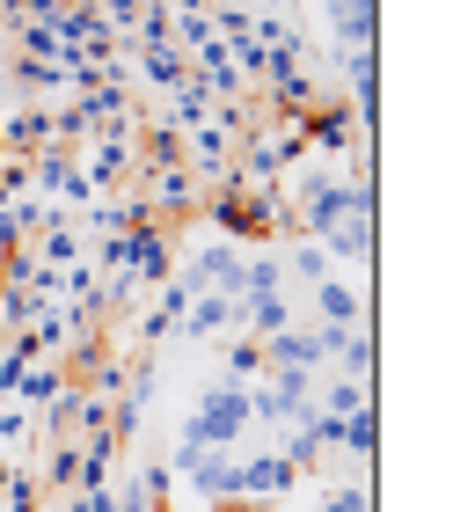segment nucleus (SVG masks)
I'll use <instances>...</instances> for the list:
<instances>
[{
  "instance_id": "f8f14e48",
  "label": "nucleus",
  "mask_w": 475,
  "mask_h": 512,
  "mask_svg": "<svg viewBox=\"0 0 475 512\" xmlns=\"http://www.w3.org/2000/svg\"><path fill=\"white\" fill-rule=\"evenodd\" d=\"M264 374H329L322 330H278V337H264Z\"/></svg>"
},
{
  "instance_id": "393cba45",
  "label": "nucleus",
  "mask_w": 475,
  "mask_h": 512,
  "mask_svg": "<svg viewBox=\"0 0 475 512\" xmlns=\"http://www.w3.org/2000/svg\"><path fill=\"white\" fill-rule=\"evenodd\" d=\"M344 447L359 454V461H373V447H380V410H373V403L344 417Z\"/></svg>"
},
{
  "instance_id": "dca6fc26",
  "label": "nucleus",
  "mask_w": 475,
  "mask_h": 512,
  "mask_svg": "<svg viewBox=\"0 0 475 512\" xmlns=\"http://www.w3.org/2000/svg\"><path fill=\"white\" fill-rule=\"evenodd\" d=\"M227 330H242V300L234 293H198L176 322V337H227Z\"/></svg>"
},
{
  "instance_id": "f03ea898",
  "label": "nucleus",
  "mask_w": 475,
  "mask_h": 512,
  "mask_svg": "<svg viewBox=\"0 0 475 512\" xmlns=\"http://www.w3.org/2000/svg\"><path fill=\"white\" fill-rule=\"evenodd\" d=\"M242 432H249V388L212 381V388L198 395V410L183 417V439H176V447H220V454H234V447H242Z\"/></svg>"
},
{
  "instance_id": "4468645a",
  "label": "nucleus",
  "mask_w": 475,
  "mask_h": 512,
  "mask_svg": "<svg viewBox=\"0 0 475 512\" xmlns=\"http://www.w3.org/2000/svg\"><path fill=\"white\" fill-rule=\"evenodd\" d=\"M66 388H74V381H66V366L59 359H37V366H22V374L8 381V395H0V403H22V410H52V403H66Z\"/></svg>"
},
{
  "instance_id": "39448f33",
  "label": "nucleus",
  "mask_w": 475,
  "mask_h": 512,
  "mask_svg": "<svg viewBox=\"0 0 475 512\" xmlns=\"http://www.w3.org/2000/svg\"><path fill=\"white\" fill-rule=\"evenodd\" d=\"M125 278L139 293H154V286H169V278H176V242H169V227H161V220L125 227Z\"/></svg>"
},
{
  "instance_id": "aec40b11",
  "label": "nucleus",
  "mask_w": 475,
  "mask_h": 512,
  "mask_svg": "<svg viewBox=\"0 0 475 512\" xmlns=\"http://www.w3.org/2000/svg\"><path fill=\"white\" fill-rule=\"evenodd\" d=\"M278 264H285V278H300V286H322V278L337 271V264H329V256H322V242H307V235H300L293 249H285Z\"/></svg>"
},
{
  "instance_id": "f3484780",
  "label": "nucleus",
  "mask_w": 475,
  "mask_h": 512,
  "mask_svg": "<svg viewBox=\"0 0 475 512\" xmlns=\"http://www.w3.org/2000/svg\"><path fill=\"white\" fill-rule=\"evenodd\" d=\"M190 300H198V293H190L183 278H169V286H154V300L139 308V337H147V344L176 337V322H183V308H190Z\"/></svg>"
},
{
  "instance_id": "2f4dec72",
  "label": "nucleus",
  "mask_w": 475,
  "mask_h": 512,
  "mask_svg": "<svg viewBox=\"0 0 475 512\" xmlns=\"http://www.w3.org/2000/svg\"><path fill=\"white\" fill-rule=\"evenodd\" d=\"M0 22H8V0H0Z\"/></svg>"
},
{
  "instance_id": "423d86ee",
  "label": "nucleus",
  "mask_w": 475,
  "mask_h": 512,
  "mask_svg": "<svg viewBox=\"0 0 475 512\" xmlns=\"http://www.w3.org/2000/svg\"><path fill=\"white\" fill-rule=\"evenodd\" d=\"M234 461H242V454H220V447H176L169 476H183L190 498H205L212 512H220V505H234Z\"/></svg>"
},
{
  "instance_id": "412c9836",
  "label": "nucleus",
  "mask_w": 475,
  "mask_h": 512,
  "mask_svg": "<svg viewBox=\"0 0 475 512\" xmlns=\"http://www.w3.org/2000/svg\"><path fill=\"white\" fill-rule=\"evenodd\" d=\"M373 395H366V381H344V374H322V395H315V410H329V417H351V410H366Z\"/></svg>"
},
{
  "instance_id": "6ab92c4d",
  "label": "nucleus",
  "mask_w": 475,
  "mask_h": 512,
  "mask_svg": "<svg viewBox=\"0 0 475 512\" xmlns=\"http://www.w3.org/2000/svg\"><path fill=\"white\" fill-rule=\"evenodd\" d=\"M271 293H285L278 249H249V256H242V300H271Z\"/></svg>"
},
{
  "instance_id": "b1692460",
  "label": "nucleus",
  "mask_w": 475,
  "mask_h": 512,
  "mask_svg": "<svg viewBox=\"0 0 475 512\" xmlns=\"http://www.w3.org/2000/svg\"><path fill=\"white\" fill-rule=\"evenodd\" d=\"M37 256H44V264H52V271H66V264H81V235H74V227H44V235H37Z\"/></svg>"
},
{
  "instance_id": "2eb2a0df",
  "label": "nucleus",
  "mask_w": 475,
  "mask_h": 512,
  "mask_svg": "<svg viewBox=\"0 0 475 512\" xmlns=\"http://www.w3.org/2000/svg\"><path fill=\"white\" fill-rule=\"evenodd\" d=\"M329 37H337V52H373L380 0H329Z\"/></svg>"
},
{
  "instance_id": "c756f323",
  "label": "nucleus",
  "mask_w": 475,
  "mask_h": 512,
  "mask_svg": "<svg viewBox=\"0 0 475 512\" xmlns=\"http://www.w3.org/2000/svg\"><path fill=\"white\" fill-rule=\"evenodd\" d=\"M249 8H264V15H285V8H293V0H249Z\"/></svg>"
},
{
  "instance_id": "4be33fe9",
  "label": "nucleus",
  "mask_w": 475,
  "mask_h": 512,
  "mask_svg": "<svg viewBox=\"0 0 475 512\" xmlns=\"http://www.w3.org/2000/svg\"><path fill=\"white\" fill-rule=\"evenodd\" d=\"M15 59H66L52 22H15Z\"/></svg>"
},
{
  "instance_id": "f257e3e1",
  "label": "nucleus",
  "mask_w": 475,
  "mask_h": 512,
  "mask_svg": "<svg viewBox=\"0 0 475 512\" xmlns=\"http://www.w3.org/2000/svg\"><path fill=\"white\" fill-rule=\"evenodd\" d=\"M293 191H285V213H293V235L322 242L329 227L344 220H373V169H337V161H315V169L285 176Z\"/></svg>"
},
{
  "instance_id": "cd10ccee",
  "label": "nucleus",
  "mask_w": 475,
  "mask_h": 512,
  "mask_svg": "<svg viewBox=\"0 0 475 512\" xmlns=\"http://www.w3.org/2000/svg\"><path fill=\"white\" fill-rule=\"evenodd\" d=\"M110 498H117V512H161V498L139 483V469L132 476H110Z\"/></svg>"
},
{
  "instance_id": "5701e85b",
  "label": "nucleus",
  "mask_w": 475,
  "mask_h": 512,
  "mask_svg": "<svg viewBox=\"0 0 475 512\" xmlns=\"http://www.w3.org/2000/svg\"><path fill=\"white\" fill-rule=\"evenodd\" d=\"M227 381H234V388H256V381H264V344H256V337H234V344H227Z\"/></svg>"
},
{
  "instance_id": "ddd939ff",
  "label": "nucleus",
  "mask_w": 475,
  "mask_h": 512,
  "mask_svg": "<svg viewBox=\"0 0 475 512\" xmlns=\"http://www.w3.org/2000/svg\"><path fill=\"white\" fill-rule=\"evenodd\" d=\"M307 308H315V330H359L366 322V293L329 271L322 286H307Z\"/></svg>"
},
{
  "instance_id": "a211bd4d",
  "label": "nucleus",
  "mask_w": 475,
  "mask_h": 512,
  "mask_svg": "<svg viewBox=\"0 0 475 512\" xmlns=\"http://www.w3.org/2000/svg\"><path fill=\"white\" fill-rule=\"evenodd\" d=\"M183 74H190V59L176 52L169 37H161V44H139V81H147L154 96H176V88H183Z\"/></svg>"
},
{
  "instance_id": "a878e982",
  "label": "nucleus",
  "mask_w": 475,
  "mask_h": 512,
  "mask_svg": "<svg viewBox=\"0 0 475 512\" xmlns=\"http://www.w3.org/2000/svg\"><path fill=\"white\" fill-rule=\"evenodd\" d=\"M315 512H373V483H366V476H351V483H329Z\"/></svg>"
},
{
  "instance_id": "7ed1b4c3",
  "label": "nucleus",
  "mask_w": 475,
  "mask_h": 512,
  "mask_svg": "<svg viewBox=\"0 0 475 512\" xmlns=\"http://www.w3.org/2000/svg\"><path fill=\"white\" fill-rule=\"evenodd\" d=\"M300 132V147L315 154V161H337V154H359V147H373V139H359V118H351V103H337L322 88V103L307 110V118L293 125Z\"/></svg>"
},
{
  "instance_id": "7c9ffc66",
  "label": "nucleus",
  "mask_w": 475,
  "mask_h": 512,
  "mask_svg": "<svg viewBox=\"0 0 475 512\" xmlns=\"http://www.w3.org/2000/svg\"><path fill=\"white\" fill-rule=\"evenodd\" d=\"M37 512H66V498H52V505H37Z\"/></svg>"
},
{
  "instance_id": "20e7f679",
  "label": "nucleus",
  "mask_w": 475,
  "mask_h": 512,
  "mask_svg": "<svg viewBox=\"0 0 475 512\" xmlns=\"http://www.w3.org/2000/svg\"><path fill=\"white\" fill-rule=\"evenodd\" d=\"M293 461H285L278 447L271 454H242L234 461V505H220V512H264V505H278L285 491H293Z\"/></svg>"
},
{
  "instance_id": "9b49d317",
  "label": "nucleus",
  "mask_w": 475,
  "mask_h": 512,
  "mask_svg": "<svg viewBox=\"0 0 475 512\" xmlns=\"http://www.w3.org/2000/svg\"><path fill=\"white\" fill-rule=\"evenodd\" d=\"M44 147H59V125H52V103H15L0 118V154L8 161H30Z\"/></svg>"
},
{
  "instance_id": "6e6552de",
  "label": "nucleus",
  "mask_w": 475,
  "mask_h": 512,
  "mask_svg": "<svg viewBox=\"0 0 475 512\" xmlns=\"http://www.w3.org/2000/svg\"><path fill=\"white\" fill-rule=\"evenodd\" d=\"M242 242H227V235H212V242H198L190 249V264L176 271L190 293H242Z\"/></svg>"
},
{
  "instance_id": "1a4fd4ad",
  "label": "nucleus",
  "mask_w": 475,
  "mask_h": 512,
  "mask_svg": "<svg viewBox=\"0 0 475 512\" xmlns=\"http://www.w3.org/2000/svg\"><path fill=\"white\" fill-rule=\"evenodd\" d=\"M139 169V139H132V125H110V132H95L88 139V154H81V176H88V191L103 198V191H117Z\"/></svg>"
},
{
  "instance_id": "0eeeda50",
  "label": "nucleus",
  "mask_w": 475,
  "mask_h": 512,
  "mask_svg": "<svg viewBox=\"0 0 475 512\" xmlns=\"http://www.w3.org/2000/svg\"><path fill=\"white\" fill-rule=\"evenodd\" d=\"M139 205H147V220H183L205 205V183L183 169V161H169V169H139Z\"/></svg>"
},
{
  "instance_id": "9d476101",
  "label": "nucleus",
  "mask_w": 475,
  "mask_h": 512,
  "mask_svg": "<svg viewBox=\"0 0 475 512\" xmlns=\"http://www.w3.org/2000/svg\"><path fill=\"white\" fill-rule=\"evenodd\" d=\"M183 169L205 183H220V176H234V125H220V110H212L205 125H183Z\"/></svg>"
},
{
  "instance_id": "c85d7f7f",
  "label": "nucleus",
  "mask_w": 475,
  "mask_h": 512,
  "mask_svg": "<svg viewBox=\"0 0 475 512\" xmlns=\"http://www.w3.org/2000/svg\"><path fill=\"white\" fill-rule=\"evenodd\" d=\"M22 439H30V410H22V403H0V454L22 447Z\"/></svg>"
},
{
  "instance_id": "bb28decb",
  "label": "nucleus",
  "mask_w": 475,
  "mask_h": 512,
  "mask_svg": "<svg viewBox=\"0 0 475 512\" xmlns=\"http://www.w3.org/2000/svg\"><path fill=\"white\" fill-rule=\"evenodd\" d=\"M278 432H285V439H278V454L293 461V476H300V469H315V461H322L315 432H307V417H300V425H278Z\"/></svg>"
}]
</instances>
